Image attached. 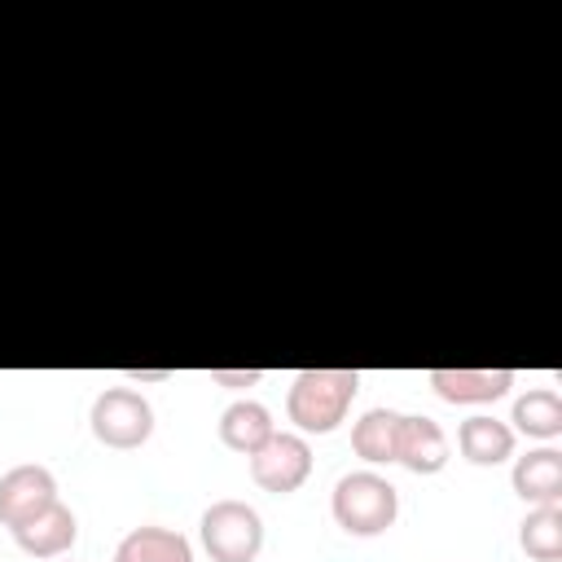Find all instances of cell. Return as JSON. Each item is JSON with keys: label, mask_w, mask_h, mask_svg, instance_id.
<instances>
[{"label": "cell", "mask_w": 562, "mask_h": 562, "mask_svg": "<svg viewBox=\"0 0 562 562\" xmlns=\"http://www.w3.org/2000/svg\"><path fill=\"white\" fill-rule=\"evenodd\" d=\"M307 474H312V448H307V435L299 430H272L268 443L250 452V479L272 496L299 492Z\"/></svg>", "instance_id": "5b68a950"}, {"label": "cell", "mask_w": 562, "mask_h": 562, "mask_svg": "<svg viewBox=\"0 0 562 562\" xmlns=\"http://www.w3.org/2000/svg\"><path fill=\"white\" fill-rule=\"evenodd\" d=\"M518 544L536 562H558L562 558V505H531L527 518L518 522Z\"/></svg>", "instance_id": "2e32d148"}, {"label": "cell", "mask_w": 562, "mask_h": 562, "mask_svg": "<svg viewBox=\"0 0 562 562\" xmlns=\"http://www.w3.org/2000/svg\"><path fill=\"white\" fill-rule=\"evenodd\" d=\"M202 549L211 553V562H255L263 549V518L255 505L246 501H211L202 509L198 522Z\"/></svg>", "instance_id": "3957f363"}, {"label": "cell", "mask_w": 562, "mask_h": 562, "mask_svg": "<svg viewBox=\"0 0 562 562\" xmlns=\"http://www.w3.org/2000/svg\"><path fill=\"white\" fill-rule=\"evenodd\" d=\"M127 382H171V369H132Z\"/></svg>", "instance_id": "ac0fdd59"}, {"label": "cell", "mask_w": 562, "mask_h": 562, "mask_svg": "<svg viewBox=\"0 0 562 562\" xmlns=\"http://www.w3.org/2000/svg\"><path fill=\"white\" fill-rule=\"evenodd\" d=\"M400 417L395 408H369L360 413V422L351 426V448L360 461L369 465H391L395 461V443H400Z\"/></svg>", "instance_id": "9a60e30c"}, {"label": "cell", "mask_w": 562, "mask_h": 562, "mask_svg": "<svg viewBox=\"0 0 562 562\" xmlns=\"http://www.w3.org/2000/svg\"><path fill=\"white\" fill-rule=\"evenodd\" d=\"M448 435L435 417L426 413H404L400 417V443H395V465L408 474H439L448 465Z\"/></svg>", "instance_id": "52a82bcc"}, {"label": "cell", "mask_w": 562, "mask_h": 562, "mask_svg": "<svg viewBox=\"0 0 562 562\" xmlns=\"http://www.w3.org/2000/svg\"><path fill=\"white\" fill-rule=\"evenodd\" d=\"M509 430L527 435V439H558L562 435V395L553 386H531L527 395L514 400V413H509Z\"/></svg>", "instance_id": "5bb4252c"}, {"label": "cell", "mask_w": 562, "mask_h": 562, "mask_svg": "<svg viewBox=\"0 0 562 562\" xmlns=\"http://www.w3.org/2000/svg\"><path fill=\"white\" fill-rule=\"evenodd\" d=\"M53 501H57V479L48 465L26 461V465H13L0 474V522L9 531L22 527L26 518L44 514Z\"/></svg>", "instance_id": "8992f818"}, {"label": "cell", "mask_w": 562, "mask_h": 562, "mask_svg": "<svg viewBox=\"0 0 562 562\" xmlns=\"http://www.w3.org/2000/svg\"><path fill=\"white\" fill-rule=\"evenodd\" d=\"M88 426L97 435V443L105 448H140L149 435H154V408L140 391L132 386H105L97 400H92V413H88Z\"/></svg>", "instance_id": "277c9868"}, {"label": "cell", "mask_w": 562, "mask_h": 562, "mask_svg": "<svg viewBox=\"0 0 562 562\" xmlns=\"http://www.w3.org/2000/svg\"><path fill=\"white\" fill-rule=\"evenodd\" d=\"M329 514L347 536H382L400 518V492L378 470H351L334 483Z\"/></svg>", "instance_id": "7a4b0ae2"}, {"label": "cell", "mask_w": 562, "mask_h": 562, "mask_svg": "<svg viewBox=\"0 0 562 562\" xmlns=\"http://www.w3.org/2000/svg\"><path fill=\"white\" fill-rule=\"evenodd\" d=\"M75 540H79V518L61 501H53L44 514H35L22 527H13V544L26 558H61V553H70Z\"/></svg>", "instance_id": "ba28073f"}, {"label": "cell", "mask_w": 562, "mask_h": 562, "mask_svg": "<svg viewBox=\"0 0 562 562\" xmlns=\"http://www.w3.org/2000/svg\"><path fill=\"white\" fill-rule=\"evenodd\" d=\"M263 373L259 369H211V382H220V386H255Z\"/></svg>", "instance_id": "e0dca14e"}, {"label": "cell", "mask_w": 562, "mask_h": 562, "mask_svg": "<svg viewBox=\"0 0 562 562\" xmlns=\"http://www.w3.org/2000/svg\"><path fill=\"white\" fill-rule=\"evenodd\" d=\"M509 483L527 505H562V452L549 443L531 448L527 457L514 461Z\"/></svg>", "instance_id": "30bf717a"}, {"label": "cell", "mask_w": 562, "mask_h": 562, "mask_svg": "<svg viewBox=\"0 0 562 562\" xmlns=\"http://www.w3.org/2000/svg\"><path fill=\"white\" fill-rule=\"evenodd\" d=\"M356 391H360L356 369H303L285 391V417L294 422L299 435H329L342 426Z\"/></svg>", "instance_id": "6da1fadb"}, {"label": "cell", "mask_w": 562, "mask_h": 562, "mask_svg": "<svg viewBox=\"0 0 562 562\" xmlns=\"http://www.w3.org/2000/svg\"><path fill=\"white\" fill-rule=\"evenodd\" d=\"M114 562H193V544H189V536L149 522V527H132L119 540Z\"/></svg>", "instance_id": "7c38bea8"}, {"label": "cell", "mask_w": 562, "mask_h": 562, "mask_svg": "<svg viewBox=\"0 0 562 562\" xmlns=\"http://www.w3.org/2000/svg\"><path fill=\"white\" fill-rule=\"evenodd\" d=\"M457 448L470 465H501V461L514 457V430H509V422L474 413L457 426Z\"/></svg>", "instance_id": "8fae6325"}, {"label": "cell", "mask_w": 562, "mask_h": 562, "mask_svg": "<svg viewBox=\"0 0 562 562\" xmlns=\"http://www.w3.org/2000/svg\"><path fill=\"white\" fill-rule=\"evenodd\" d=\"M272 430H277L272 426V413L259 400H233L220 413V439H224V448H233L241 457H250L255 448H263Z\"/></svg>", "instance_id": "4fadbf2b"}, {"label": "cell", "mask_w": 562, "mask_h": 562, "mask_svg": "<svg viewBox=\"0 0 562 562\" xmlns=\"http://www.w3.org/2000/svg\"><path fill=\"white\" fill-rule=\"evenodd\" d=\"M426 382L448 404H496L514 386V369H430Z\"/></svg>", "instance_id": "9c48e42d"}]
</instances>
